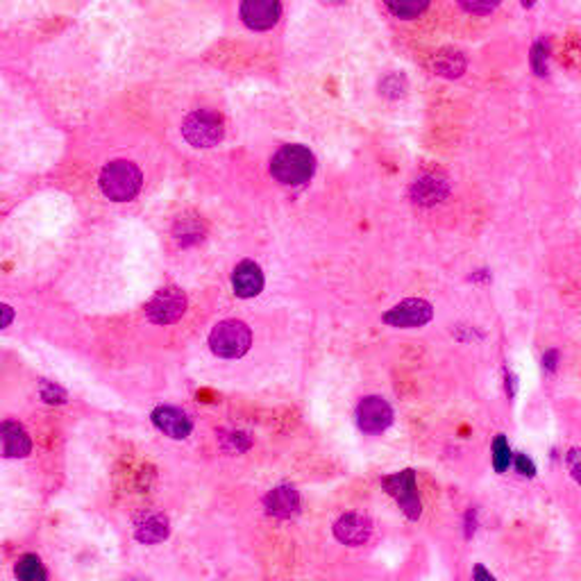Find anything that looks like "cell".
<instances>
[{"label":"cell","instance_id":"1","mask_svg":"<svg viewBox=\"0 0 581 581\" xmlns=\"http://www.w3.org/2000/svg\"><path fill=\"white\" fill-rule=\"evenodd\" d=\"M316 171V159L307 145H281L271 159V172L277 182L286 186H300L311 180Z\"/></svg>","mask_w":581,"mask_h":581},{"label":"cell","instance_id":"2","mask_svg":"<svg viewBox=\"0 0 581 581\" xmlns=\"http://www.w3.org/2000/svg\"><path fill=\"white\" fill-rule=\"evenodd\" d=\"M141 182H143L141 171L127 159H116L100 172V189L113 202H127L134 198L141 189Z\"/></svg>","mask_w":581,"mask_h":581},{"label":"cell","instance_id":"3","mask_svg":"<svg viewBox=\"0 0 581 581\" xmlns=\"http://www.w3.org/2000/svg\"><path fill=\"white\" fill-rule=\"evenodd\" d=\"M252 343V331L241 320H222L209 334V348L216 357L239 359L243 357Z\"/></svg>","mask_w":581,"mask_h":581},{"label":"cell","instance_id":"4","mask_svg":"<svg viewBox=\"0 0 581 581\" xmlns=\"http://www.w3.org/2000/svg\"><path fill=\"white\" fill-rule=\"evenodd\" d=\"M182 134L195 148H212L225 134V125H222L221 113L212 112V109H198L191 112L182 123Z\"/></svg>","mask_w":581,"mask_h":581},{"label":"cell","instance_id":"5","mask_svg":"<svg viewBox=\"0 0 581 581\" xmlns=\"http://www.w3.org/2000/svg\"><path fill=\"white\" fill-rule=\"evenodd\" d=\"M381 486H384L386 493L399 504L404 516L409 520H418L422 513V504L420 497H418V486H416V472L413 470H402L395 472V475H389L381 479Z\"/></svg>","mask_w":581,"mask_h":581},{"label":"cell","instance_id":"6","mask_svg":"<svg viewBox=\"0 0 581 581\" xmlns=\"http://www.w3.org/2000/svg\"><path fill=\"white\" fill-rule=\"evenodd\" d=\"M186 311V295L177 286H166L157 290L145 304V316L154 325H171L177 322Z\"/></svg>","mask_w":581,"mask_h":581},{"label":"cell","instance_id":"7","mask_svg":"<svg viewBox=\"0 0 581 581\" xmlns=\"http://www.w3.org/2000/svg\"><path fill=\"white\" fill-rule=\"evenodd\" d=\"M354 418H357V425L361 431H366V434H381L393 422V409H390V404L384 398L372 395V398H363L357 404Z\"/></svg>","mask_w":581,"mask_h":581},{"label":"cell","instance_id":"8","mask_svg":"<svg viewBox=\"0 0 581 581\" xmlns=\"http://www.w3.org/2000/svg\"><path fill=\"white\" fill-rule=\"evenodd\" d=\"M434 318V307L425 300L409 298L404 302L395 304L393 309L381 316V320L390 327H399V330H409V327H420Z\"/></svg>","mask_w":581,"mask_h":581},{"label":"cell","instance_id":"9","mask_svg":"<svg viewBox=\"0 0 581 581\" xmlns=\"http://www.w3.org/2000/svg\"><path fill=\"white\" fill-rule=\"evenodd\" d=\"M281 16V5L277 0H245L241 5V18L252 30H271Z\"/></svg>","mask_w":581,"mask_h":581},{"label":"cell","instance_id":"10","mask_svg":"<svg viewBox=\"0 0 581 581\" xmlns=\"http://www.w3.org/2000/svg\"><path fill=\"white\" fill-rule=\"evenodd\" d=\"M334 536L343 545H363L372 536L370 517L363 513H343L334 522Z\"/></svg>","mask_w":581,"mask_h":581},{"label":"cell","instance_id":"11","mask_svg":"<svg viewBox=\"0 0 581 581\" xmlns=\"http://www.w3.org/2000/svg\"><path fill=\"white\" fill-rule=\"evenodd\" d=\"M153 422L159 431H163V434L171 436V438H177V440L186 438V436L191 434V429H193L189 416H186L182 409H175V407H157L154 409Z\"/></svg>","mask_w":581,"mask_h":581},{"label":"cell","instance_id":"12","mask_svg":"<svg viewBox=\"0 0 581 581\" xmlns=\"http://www.w3.org/2000/svg\"><path fill=\"white\" fill-rule=\"evenodd\" d=\"M263 507H266L268 516L272 517H281V520L293 517L300 511V495L293 486L281 484L263 497Z\"/></svg>","mask_w":581,"mask_h":581},{"label":"cell","instance_id":"13","mask_svg":"<svg viewBox=\"0 0 581 581\" xmlns=\"http://www.w3.org/2000/svg\"><path fill=\"white\" fill-rule=\"evenodd\" d=\"M231 286L239 298H254L263 289V272L254 261H241L231 272Z\"/></svg>","mask_w":581,"mask_h":581},{"label":"cell","instance_id":"14","mask_svg":"<svg viewBox=\"0 0 581 581\" xmlns=\"http://www.w3.org/2000/svg\"><path fill=\"white\" fill-rule=\"evenodd\" d=\"M168 517L163 513H148V516L139 517L134 527V534L141 543H162L168 538Z\"/></svg>","mask_w":581,"mask_h":581},{"label":"cell","instance_id":"15","mask_svg":"<svg viewBox=\"0 0 581 581\" xmlns=\"http://www.w3.org/2000/svg\"><path fill=\"white\" fill-rule=\"evenodd\" d=\"M0 436H3L5 440V454L7 457H27L32 449V443H30V436L25 434V429H23L18 422H12V420H5L0 422Z\"/></svg>","mask_w":581,"mask_h":581},{"label":"cell","instance_id":"16","mask_svg":"<svg viewBox=\"0 0 581 581\" xmlns=\"http://www.w3.org/2000/svg\"><path fill=\"white\" fill-rule=\"evenodd\" d=\"M434 71L443 77H458L466 71V57L458 50H440L434 57Z\"/></svg>","mask_w":581,"mask_h":581},{"label":"cell","instance_id":"17","mask_svg":"<svg viewBox=\"0 0 581 581\" xmlns=\"http://www.w3.org/2000/svg\"><path fill=\"white\" fill-rule=\"evenodd\" d=\"M16 579L18 581H45V567L34 554H25L16 563Z\"/></svg>","mask_w":581,"mask_h":581},{"label":"cell","instance_id":"18","mask_svg":"<svg viewBox=\"0 0 581 581\" xmlns=\"http://www.w3.org/2000/svg\"><path fill=\"white\" fill-rule=\"evenodd\" d=\"M511 463V449H508L507 436H495L493 440V468L497 472H504Z\"/></svg>","mask_w":581,"mask_h":581},{"label":"cell","instance_id":"19","mask_svg":"<svg viewBox=\"0 0 581 581\" xmlns=\"http://www.w3.org/2000/svg\"><path fill=\"white\" fill-rule=\"evenodd\" d=\"M389 12L399 18H416L418 14L427 9V0H409V3H386Z\"/></svg>","mask_w":581,"mask_h":581},{"label":"cell","instance_id":"20","mask_svg":"<svg viewBox=\"0 0 581 581\" xmlns=\"http://www.w3.org/2000/svg\"><path fill=\"white\" fill-rule=\"evenodd\" d=\"M547 48H545L543 41H538V44H534V48H531V68H534L536 75H545L547 73Z\"/></svg>","mask_w":581,"mask_h":581},{"label":"cell","instance_id":"21","mask_svg":"<svg viewBox=\"0 0 581 581\" xmlns=\"http://www.w3.org/2000/svg\"><path fill=\"white\" fill-rule=\"evenodd\" d=\"M41 398L48 404H64L66 402V390L50 384V381H44V384H41Z\"/></svg>","mask_w":581,"mask_h":581},{"label":"cell","instance_id":"22","mask_svg":"<svg viewBox=\"0 0 581 581\" xmlns=\"http://www.w3.org/2000/svg\"><path fill=\"white\" fill-rule=\"evenodd\" d=\"M513 463H516V470L520 472V475H525V477H534L536 475V463L531 461V458L527 457V454H516Z\"/></svg>","mask_w":581,"mask_h":581},{"label":"cell","instance_id":"23","mask_svg":"<svg viewBox=\"0 0 581 581\" xmlns=\"http://www.w3.org/2000/svg\"><path fill=\"white\" fill-rule=\"evenodd\" d=\"M567 470L581 484V449H570V454H567Z\"/></svg>","mask_w":581,"mask_h":581},{"label":"cell","instance_id":"24","mask_svg":"<svg viewBox=\"0 0 581 581\" xmlns=\"http://www.w3.org/2000/svg\"><path fill=\"white\" fill-rule=\"evenodd\" d=\"M227 449H236V452H243L250 448V438L245 434H230V438L225 440Z\"/></svg>","mask_w":581,"mask_h":581},{"label":"cell","instance_id":"25","mask_svg":"<svg viewBox=\"0 0 581 581\" xmlns=\"http://www.w3.org/2000/svg\"><path fill=\"white\" fill-rule=\"evenodd\" d=\"M461 7L468 12H490L497 7V3H461Z\"/></svg>","mask_w":581,"mask_h":581},{"label":"cell","instance_id":"26","mask_svg":"<svg viewBox=\"0 0 581 581\" xmlns=\"http://www.w3.org/2000/svg\"><path fill=\"white\" fill-rule=\"evenodd\" d=\"M14 320V309L9 304H0V330Z\"/></svg>","mask_w":581,"mask_h":581},{"label":"cell","instance_id":"27","mask_svg":"<svg viewBox=\"0 0 581 581\" xmlns=\"http://www.w3.org/2000/svg\"><path fill=\"white\" fill-rule=\"evenodd\" d=\"M475 581H497L484 566H475Z\"/></svg>","mask_w":581,"mask_h":581},{"label":"cell","instance_id":"28","mask_svg":"<svg viewBox=\"0 0 581 581\" xmlns=\"http://www.w3.org/2000/svg\"><path fill=\"white\" fill-rule=\"evenodd\" d=\"M475 525H477V520H475V511H468V516H466V536L468 538H472V534H475Z\"/></svg>","mask_w":581,"mask_h":581},{"label":"cell","instance_id":"29","mask_svg":"<svg viewBox=\"0 0 581 581\" xmlns=\"http://www.w3.org/2000/svg\"><path fill=\"white\" fill-rule=\"evenodd\" d=\"M545 368H547V370L556 368V352H552V350H549V352L545 354Z\"/></svg>","mask_w":581,"mask_h":581},{"label":"cell","instance_id":"30","mask_svg":"<svg viewBox=\"0 0 581 581\" xmlns=\"http://www.w3.org/2000/svg\"><path fill=\"white\" fill-rule=\"evenodd\" d=\"M127 581H145V579H127Z\"/></svg>","mask_w":581,"mask_h":581}]
</instances>
